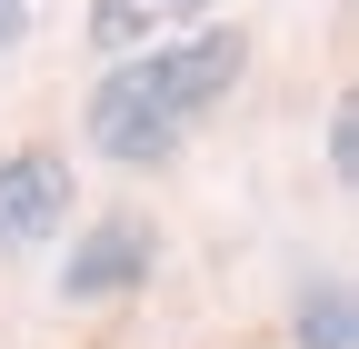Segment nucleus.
Returning a JSON list of instances; mask_svg holds the SVG:
<instances>
[{
	"label": "nucleus",
	"mask_w": 359,
	"mask_h": 349,
	"mask_svg": "<svg viewBox=\"0 0 359 349\" xmlns=\"http://www.w3.org/2000/svg\"><path fill=\"white\" fill-rule=\"evenodd\" d=\"M250 70V40L240 30H200V40H150L130 50L100 90H90V150L140 170V160H170L190 140V120H210L219 100L240 90Z\"/></svg>",
	"instance_id": "obj_1"
},
{
	"label": "nucleus",
	"mask_w": 359,
	"mask_h": 349,
	"mask_svg": "<svg viewBox=\"0 0 359 349\" xmlns=\"http://www.w3.org/2000/svg\"><path fill=\"white\" fill-rule=\"evenodd\" d=\"M70 160L60 150H11L0 160V249H40L50 230H70Z\"/></svg>",
	"instance_id": "obj_2"
},
{
	"label": "nucleus",
	"mask_w": 359,
	"mask_h": 349,
	"mask_svg": "<svg viewBox=\"0 0 359 349\" xmlns=\"http://www.w3.org/2000/svg\"><path fill=\"white\" fill-rule=\"evenodd\" d=\"M150 280V230L140 220H100V230H80L70 259H60V299H120V289H140Z\"/></svg>",
	"instance_id": "obj_3"
},
{
	"label": "nucleus",
	"mask_w": 359,
	"mask_h": 349,
	"mask_svg": "<svg viewBox=\"0 0 359 349\" xmlns=\"http://www.w3.org/2000/svg\"><path fill=\"white\" fill-rule=\"evenodd\" d=\"M200 11H210V0H90V40H100L110 60H130V50H150V40L190 30Z\"/></svg>",
	"instance_id": "obj_4"
},
{
	"label": "nucleus",
	"mask_w": 359,
	"mask_h": 349,
	"mask_svg": "<svg viewBox=\"0 0 359 349\" xmlns=\"http://www.w3.org/2000/svg\"><path fill=\"white\" fill-rule=\"evenodd\" d=\"M290 339H299V349H359V310H349V289H339V280L299 289V310H290Z\"/></svg>",
	"instance_id": "obj_5"
},
{
	"label": "nucleus",
	"mask_w": 359,
	"mask_h": 349,
	"mask_svg": "<svg viewBox=\"0 0 359 349\" xmlns=\"http://www.w3.org/2000/svg\"><path fill=\"white\" fill-rule=\"evenodd\" d=\"M330 180H339V190L359 180V110H349V100L330 110Z\"/></svg>",
	"instance_id": "obj_6"
},
{
	"label": "nucleus",
	"mask_w": 359,
	"mask_h": 349,
	"mask_svg": "<svg viewBox=\"0 0 359 349\" xmlns=\"http://www.w3.org/2000/svg\"><path fill=\"white\" fill-rule=\"evenodd\" d=\"M20 20H30V0H0V50L20 40Z\"/></svg>",
	"instance_id": "obj_7"
}]
</instances>
